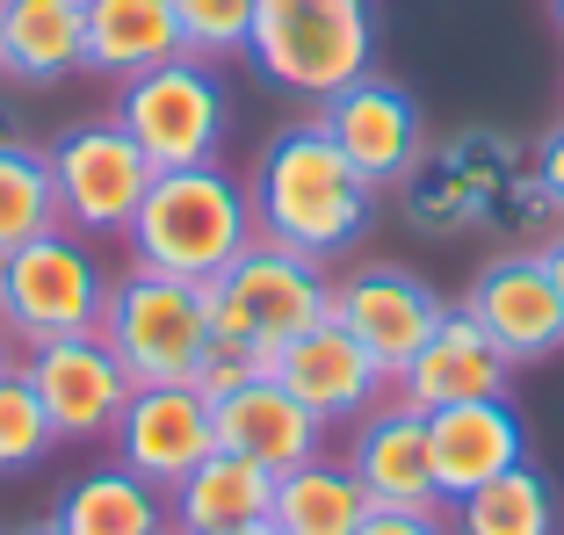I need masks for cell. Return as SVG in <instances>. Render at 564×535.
Masks as SVG:
<instances>
[{
	"mask_svg": "<svg viewBox=\"0 0 564 535\" xmlns=\"http://www.w3.org/2000/svg\"><path fill=\"white\" fill-rule=\"evenodd\" d=\"M253 239L290 247L304 261H340L369 239L377 225V188L348 167V152L333 145V131L318 117L282 123L253 160Z\"/></svg>",
	"mask_w": 564,
	"mask_h": 535,
	"instance_id": "obj_1",
	"label": "cell"
},
{
	"mask_svg": "<svg viewBox=\"0 0 564 535\" xmlns=\"http://www.w3.org/2000/svg\"><path fill=\"white\" fill-rule=\"evenodd\" d=\"M123 247H131V268H160V275H182V283H217L253 247V196L217 160L210 167H166L152 174Z\"/></svg>",
	"mask_w": 564,
	"mask_h": 535,
	"instance_id": "obj_2",
	"label": "cell"
},
{
	"mask_svg": "<svg viewBox=\"0 0 564 535\" xmlns=\"http://www.w3.org/2000/svg\"><path fill=\"white\" fill-rule=\"evenodd\" d=\"M203 297H210V340L239 348L253 362V376H275L282 348L333 318V275L326 261H304L290 247L253 239L217 283H203Z\"/></svg>",
	"mask_w": 564,
	"mask_h": 535,
	"instance_id": "obj_3",
	"label": "cell"
},
{
	"mask_svg": "<svg viewBox=\"0 0 564 535\" xmlns=\"http://www.w3.org/2000/svg\"><path fill=\"white\" fill-rule=\"evenodd\" d=\"M247 58L282 95L333 101L377 73V0H253Z\"/></svg>",
	"mask_w": 564,
	"mask_h": 535,
	"instance_id": "obj_4",
	"label": "cell"
},
{
	"mask_svg": "<svg viewBox=\"0 0 564 535\" xmlns=\"http://www.w3.org/2000/svg\"><path fill=\"white\" fill-rule=\"evenodd\" d=\"M109 304V275H101L95 239L80 232H44L0 261V334L15 348H44V340H73L101 326Z\"/></svg>",
	"mask_w": 564,
	"mask_h": 535,
	"instance_id": "obj_5",
	"label": "cell"
},
{
	"mask_svg": "<svg viewBox=\"0 0 564 535\" xmlns=\"http://www.w3.org/2000/svg\"><path fill=\"white\" fill-rule=\"evenodd\" d=\"M95 334L117 348L131 384H188L203 348H210V297H203V283L160 275V268H131V275L109 283Z\"/></svg>",
	"mask_w": 564,
	"mask_h": 535,
	"instance_id": "obj_6",
	"label": "cell"
},
{
	"mask_svg": "<svg viewBox=\"0 0 564 535\" xmlns=\"http://www.w3.org/2000/svg\"><path fill=\"white\" fill-rule=\"evenodd\" d=\"M109 117L138 138L152 167H210L217 145H225V123H232V95L217 80V66L203 58H166V66L138 73L117 87V109Z\"/></svg>",
	"mask_w": 564,
	"mask_h": 535,
	"instance_id": "obj_7",
	"label": "cell"
},
{
	"mask_svg": "<svg viewBox=\"0 0 564 535\" xmlns=\"http://www.w3.org/2000/svg\"><path fill=\"white\" fill-rule=\"evenodd\" d=\"M44 160H51V188H58V225L80 232V239H95V247L131 232L138 203H145L152 174H160L117 117L58 131Z\"/></svg>",
	"mask_w": 564,
	"mask_h": 535,
	"instance_id": "obj_8",
	"label": "cell"
},
{
	"mask_svg": "<svg viewBox=\"0 0 564 535\" xmlns=\"http://www.w3.org/2000/svg\"><path fill=\"white\" fill-rule=\"evenodd\" d=\"M22 376L44 398L58 441H101L117 435L123 405H131V369L117 362V348L101 334H73V340H44V348H22Z\"/></svg>",
	"mask_w": 564,
	"mask_h": 535,
	"instance_id": "obj_9",
	"label": "cell"
},
{
	"mask_svg": "<svg viewBox=\"0 0 564 535\" xmlns=\"http://www.w3.org/2000/svg\"><path fill=\"white\" fill-rule=\"evenodd\" d=\"M318 123L333 131V145L348 152V167L369 188H399L427 152V117H420L413 87H399L391 73H362L355 87H340L333 101H318Z\"/></svg>",
	"mask_w": 564,
	"mask_h": 535,
	"instance_id": "obj_10",
	"label": "cell"
},
{
	"mask_svg": "<svg viewBox=\"0 0 564 535\" xmlns=\"http://www.w3.org/2000/svg\"><path fill=\"white\" fill-rule=\"evenodd\" d=\"M442 312H448L442 290H434L427 275H413V268H399V261H362L333 283V318H340L391 376L420 354V340L442 326Z\"/></svg>",
	"mask_w": 564,
	"mask_h": 535,
	"instance_id": "obj_11",
	"label": "cell"
},
{
	"mask_svg": "<svg viewBox=\"0 0 564 535\" xmlns=\"http://www.w3.org/2000/svg\"><path fill=\"white\" fill-rule=\"evenodd\" d=\"M521 174V160L492 145V131H464L456 145H427L420 152V167L399 182L405 196V218L420 232H470V225H492V203L499 188Z\"/></svg>",
	"mask_w": 564,
	"mask_h": 535,
	"instance_id": "obj_12",
	"label": "cell"
},
{
	"mask_svg": "<svg viewBox=\"0 0 564 535\" xmlns=\"http://www.w3.org/2000/svg\"><path fill=\"white\" fill-rule=\"evenodd\" d=\"M109 441H117L123 470H138L145 485L174 492L188 470L217 449V413L196 384H138Z\"/></svg>",
	"mask_w": 564,
	"mask_h": 535,
	"instance_id": "obj_13",
	"label": "cell"
},
{
	"mask_svg": "<svg viewBox=\"0 0 564 535\" xmlns=\"http://www.w3.org/2000/svg\"><path fill=\"white\" fill-rule=\"evenodd\" d=\"M464 312L485 326L507 362H550L564 348V297L550 283V268L535 253H492V261L470 275Z\"/></svg>",
	"mask_w": 564,
	"mask_h": 535,
	"instance_id": "obj_14",
	"label": "cell"
},
{
	"mask_svg": "<svg viewBox=\"0 0 564 535\" xmlns=\"http://www.w3.org/2000/svg\"><path fill=\"white\" fill-rule=\"evenodd\" d=\"M275 384L290 391V398H297L312 419H326V427H355L362 413H377V405H383L391 369H383L377 354H369L362 340L340 326V318H326V326H312L304 340H290V348H282Z\"/></svg>",
	"mask_w": 564,
	"mask_h": 535,
	"instance_id": "obj_15",
	"label": "cell"
},
{
	"mask_svg": "<svg viewBox=\"0 0 564 535\" xmlns=\"http://www.w3.org/2000/svg\"><path fill=\"white\" fill-rule=\"evenodd\" d=\"M427 456H434V492L456 506L464 492L492 485L499 470L529 463V427H521L514 398H464L427 413Z\"/></svg>",
	"mask_w": 564,
	"mask_h": 535,
	"instance_id": "obj_16",
	"label": "cell"
},
{
	"mask_svg": "<svg viewBox=\"0 0 564 535\" xmlns=\"http://www.w3.org/2000/svg\"><path fill=\"white\" fill-rule=\"evenodd\" d=\"M507 384H514V362L485 340V326L464 304L442 312V326L420 340V354L391 376V391L413 413H442V405H464V398H507Z\"/></svg>",
	"mask_w": 564,
	"mask_h": 535,
	"instance_id": "obj_17",
	"label": "cell"
},
{
	"mask_svg": "<svg viewBox=\"0 0 564 535\" xmlns=\"http://www.w3.org/2000/svg\"><path fill=\"white\" fill-rule=\"evenodd\" d=\"M348 470L369 492V506H442L434 492V456H427V413L405 398H383L348 427Z\"/></svg>",
	"mask_w": 564,
	"mask_h": 535,
	"instance_id": "obj_18",
	"label": "cell"
},
{
	"mask_svg": "<svg viewBox=\"0 0 564 535\" xmlns=\"http://www.w3.org/2000/svg\"><path fill=\"white\" fill-rule=\"evenodd\" d=\"M217 413V449H239V456H253L261 470H297V463H312V456H326V419H312L290 391L275 384V376H253V384H239L232 398H217L210 405Z\"/></svg>",
	"mask_w": 564,
	"mask_h": 535,
	"instance_id": "obj_19",
	"label": "cell"
},
{
	"mask_svg": "<svg viewBox=\"0 0 564 535\" xmlns=\"http://www.w3.org/2000/svg\"><path fill=\"white\" fill-rule=\"evenodd\" d=\"M87 73V0H0V80L51 87Z\"/></svg>",
	"mask_w": 564,
	"mask_h": 535,
	"instance_id": "obj_20",
	"label": "cell"
},
{
	"mask_svg": "<svg viewBox=\"0 0 564 535\" xmlns=\"http://www.w3.org/2000/svg\"><path fill=\"white\" fill-rule=\"evenodd\" d=\"M275 506V470H261L239 449H210L182 485L166 492V528L174 535H217L239 521H268Z\"/></svg>",
	"mask_w": 564,
	"mask_h": 535,
	"instance_id": "obj_21",
	"label": "cell"
},
{
	"mask_svg": "<svg viewBox=\"0 0 564 535\" xmlns=\"http://www.w3.org/2000/svg\"><path fill=\"white\" fill-rule=\"evenodd\" d=\"M188 58L174 0H87V73L95 80H138V73Z\"/></svg>",
	"mask_w": 564,
	"mask_h": 535,
	"instance_id": "obj_22",
	"label": "cell"
},
{
	"mask_svg": "<svg viewBox=\"0 0 564 535\" xmlns=\"http://www.w3.org/2000/svg\"><path fill=\"white\" fill-rule=\"evenodd\" d=\"M51 521L66 535H160L166 528V492L145 485L138 470L109 463V470H87L58 492Z\"/></svg>",
	"mask_w": 564,
	"mask_h": 535,
	"instance_id": "obj_23",
	"label": "cell"
},
{
	"mask_svg": "<svg viewBox=\"0 0 564 535\" xmlns=\"http://www.w3.org/2000/svg\"><path fill=\"white\" fill-rule=\"evenodd\" d=\"M362 514H369V492L355 485L348 456H340V463H333V456H312V463L282 470L275 506H268L275 535H355Z\"/></svg>",
	"mask_w": 564,
	"mask_h": 535,
	"instance_id": "obj_24",
	"label": "cell"
},
{
	"mask_svg": "<svg viewBox=\"0 0 564 535\" xmlns=\"http://www.w3.org/2000/svg\"><path fill=\"white\" fill-rule=\"evenodd\" d=\"M448 528L456 535H557V492L535 463L499 470L492 485L464 492L448 506Z\"/></svg>",
	"mask_w": 564,
	"mask_h": 535,
	"instance_id": "obj_25",
	"label": "cell"
},
{
	"mask_svg": "<svg viewBox=\"0 0 564 535\" xmlns=\"http://www.w3.org/2000/svg\"><path fill=\"white\" fill-rule=\"evenodd\" d=\"M58 232V188H51V160L22 138H0V261L30 239Z\"/></svg>",
	"mask_w": 564,
	"mask_h": 535,
	"instance_id": "obj_26",
	"label": "cell"
},
{
	"mask_svg": "<svg viewBox=\"0 0 564 535\" xmlns=\"http://www.w3.org/2000/svg\"><path fill=\"white\" fill-rule=\"evenodd\" d=\"M58 449V427H51L44 398L30 391V376H0V478H30L44 456Z\"/></svg>",
	"mask_w": 564,
	"mask_h": 535,
	"instance_id": "obj_27",
	"label": "cell"
},
{
	"mask_svg": "<svg viewBox=\"0 0 564 535\" xmlns=\"http://www.w3.org/2000/svg\"><path fill=\"white\" fill-rule=\"evenodd\" d=\"M174 22H182L188 58H203V66H225V58H247L253 0H174Z\"/></svg>",
	"mask_w": 564,
	"mask_h": 535,
	"instance_id": "obj_28",
	"label": "cell"
},
{
	"mask_svg": "<svg viewBox=\"0 0 564 535\" xmlns=\"http://www.w3.org/2000/svg\"><path fill=\"white\" fill-rule=\"evenodd\" d=\"M188 384H196L203 391V398H232V391L239 384H253V362H247V354H239V348H225V340H210V348H203V362H196V376H188Z\"/></svg>",
	"mask_w": 564,
	"mask_h": 535,
	"instance_id": "obj_29",
	"label": "cell"
},
{
	"mask_svg": "<svg viewBox=\"0 0 564 535\" xmlns=\"http://www.w3.org/2000/svg\"><path fill=\"white\" fill-rule=\"evenodd\" d=\"M355 535H456L448 506H369Z\"/></svg>",
	"mask_w": 564,
	"mask_h": 535,
	"instance_id": "obj_30",
	"label": "cell"
},
{
	"mask_svg": "<svg viewBox=\"0 0 564 535\" xmlns=\"http://www.w3.org/2000/svg\"><path fill=\"white\" fill-rule=\"evenodd\" d=\"M535 182H543V196H550V210H557V218H564V123H557V131H550L543 138V145H535Z\"/></svg>",
	"mask_w": 564,
	"mask_h": 535,
	"instance_id": "obj_31",
	"label": "cell"
},
{
	"mask_svg": "<svg viewBox=\"0 0 564 535\" xmlns=\"http://www.w3.org/2000/svg\"><path fill=\"white\" fill-rule=\"evenodd\" d=\"M535 261L550 268V283H557V297H564V225H557V232L543 239V247H535Z\"/></svg>",
	"mask_w": 564,
	"mask_h": 535,
	"instance_id": "obj_32",
	"label": "cell"
},
{
	"mask_svg": "<svg viewBox=\"0 0 564 535\" xmlns=\"http://www.w3.org/2000/svg\"><path fill=\"white\" fill-rule=\"evenodd\" d=\"M15 369H22V348H15L8 334H0V376H15Z\"/></svg>",
	"mask_w": 564,
	"mask_h": 535,
	"instance_id": "obj_33",
	"label": "cell"
},
{
	"mask_svg": "<svg viewBox=\"0 0 564 535\" xmlns=\"http://www.w3.org/2000/svg\"><path fill=\"white\" fill-rule=\"evenodd\" d=\"M8 535H66V528H58V521L44 514V521H22V528H8Z\"/></svg>",
	"mask_w": 564,
	"mask_h": 535,
	"instance_id": "obj_34",
	"label": "cell"
},
{
	"mask_svg": "<svg viewBox=\"0 0 564 535\" xmlns=\"http://www.w3.org/2000/svg\"><path fill=\"white\" fill-rule=\"evenodd\" d=\"M217 535H275V521H239V528H217Z\"/></svg>",
	"mask_w": 564,
	"mask_h": 535,
	"instance_id": "obj_35",
	"label": "cell"
},
{
	"mask_svg": "<svg viewBox=\"0 0 564 535\" xmlns=\"http://www.w3.org/2000/svg\"><path fill=\"white\" fill-rule=\"evenodd\" d=\"M550 22H557V30H564V0H550Z\"/></svg>",
	"mask_w": 564,
	"mask_h": 535,
	"instance_id": "obj_36",
	"label": "cell"
},
{
	"mask_svg": "<svg viewBox=\"0 0 564 535\" xmlns=\"http://www.w3.org/2000/svg\"><path fill=\"white\" fill-rule=\"evenodd\" d=\"M160 535H174V528H160Z\"/></svg>",
	"mask_w": 564,
	"mask_h": 535,
	"instance_id": "obj_37",
	"label": "cell"
}]
</instances>
